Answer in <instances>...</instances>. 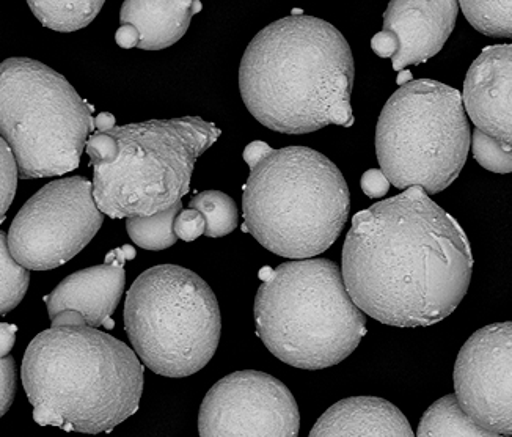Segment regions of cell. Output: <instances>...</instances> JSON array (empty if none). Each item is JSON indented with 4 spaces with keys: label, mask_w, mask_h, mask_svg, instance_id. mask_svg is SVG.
Returning a JSON list of instances; mask_svg holds the SVG:
<instances>
[{
    "label": "cell",
    "mask_w": 512,
    "mask_h": 437,
    "mask_svg": "<svg viewBox=\"0 0 512 437\" xmlns=\"http://www.w3.org/2000/svg\"><path fill=\"white\" fill-rule=\"evenodd\" d=\"M472 272L461 225L417 186L355 214L344 241L349 296L387 326L445 320L469 291Z\"/></svg>",
    "instance_id": "6da1fadb"
},
{
    "label": "cell",
    "mask_w": 512,
    "mask_h": 437,
    "mask_svg": "<svg viewBox=\"0 0 512 437\" xmlns=\"http://www.w3.org/2000/svg\"><path fill=\"white\" fill-rule=\"evenodd\" d=\"M354 59L332 24L288 16L250 41L239 67V89L250 114L283 134L352 126Z\"/></svg>",
    "instance_id": "7a4b0ae2"
},
{
    "label": "cell",
    "mask_w": 512,
    "mask_h": 437,
    "mask_svg": "<svg viewBox=\"0 0 512 437\" xmlns=\"http://www.w3.org/2000/svg\"><path fill=\"white\" fill-rule=\"evenodd\" d=\"M30 342L22 384L40 426L66 433H110L139 411L143 365L112 335L62 312Z\"/></svg>",
    "instance_id": "3957f363"
},
{
    "label": "cell",
    "mask_w": 512,
    "mask_h": 437,
    "mask_svg": "<svg viewBox=\"0 0 512 437\" xmlns=\"http://www.w3.org/2000/svg\"><path fill=\"white\" fill-rule=\"evenodd\" d=\"M242 206V232L280 257L310 260L343 232L351 197L330 159L311 148L286 147L250 167Z\"/></svg>",
    "instance_id": "277c9868"
},
{
    "label": "cell",
    "mask_w": 512,
    "mask_h": 437,
    "mask_svg": "<svg viewBox=\"0 0 512 437\" xmlns=\"http://www.w3.org/2000/svg\"><path fill=\"white\" fill-rule=\"evenodd\" d=\"M256 334L277 359L322 370L354 353L366 334L340 266L329 260L289 261L272 271L255 298Z\"/></svg>",
    "instance_id": "5b68a950"
},
{
    "label": "cell",
    "mask_w": 512,
    "mask_h": 437,
    "mask_svg": "<svg viewBox=\"0 0 512 437\" xmlns=\"http://www.w3.org/2000/svg\"><path fill=\"white\" fill-rule=\"evenodd\" d=\"M120 155L93 166V199L112 219L150 217L180 203L191 189L195 162L219 140L214 123L200 117L115 126Z\"/></svg>",
    "instance_id": "8992f818"
},
{
    "label": "cell",
    "mask_w": 512,
    "mask_h": 437,
    "mask_svg": "<svg viewBox=\"0 0 512 437\" xmlns=\"http://www.w3.org/2000/svg\"><path fill=\"white\" fill-rule=\"evenodd\" d=\"M92 111L73 85L44 63L26 57L0 63V137L22 180L76 170L95 129Z\"/></svg>",
    "instance_id": "52a82bcc"
},
{
    "label": "cell",
    "mask_w": 512,
    "mask_h": 437,
    "mask_svg": "<svg viewBox=\"0 0 512 437\" xmlns=\"http://www.w3.org/2000/svg\"><path fill=\"white\" fill-rule=\"evenodd\" d=\"M470 145L462 93L432 79L399 87L377 122V159L398 189L445 191L464 169Z\"/></svg>",
    "instance_id": "ba28073f"
},
{
    "label": "cell",
    "mask_w": 512,
    "mask_h": 437,
    "mask_svg": "<svg viewBox=\"0 0 512 437\" xmlns=\"http://www.w3.org/2000/svg\"><path fill=\"white\" fill-rule=\"evenodd\" d=\"M125 327L137 356L151 371L187 378L216 354L222 331L219 302L194 271L154 266L128 291Z\"/></svg>",
    "instance_id": "9c48e42d"
},
{
    "label": "cell",
    "mask_w": 512,
    "mask_h": 437,
    "mask_svg": "<svg viewBox=\"0 0 512 437\" xmlns=\"http://www.w3.org/2000/svg\"><path fill=\"white\" fill-rule=\"evenodd\" d=\"M103 222L87 178L52 181L16 214L8 232L11 257L29 271L59 268L95 238Z\"/></svg>",
    "instance_id": "30bf717a"
},
{
    "label": "cell",
    "mask_w": 512,
    "mask_h": 437,
    "mask_svg": "<svg viewBox=\"0 0 512 437\" xmlns=\"http://www.w3.org/2000/svg\"><path fill=\"white\" fill-rule=\"evenodd\" d=\"M293 393L261 371H236L216 382L198 414L200 437H297Z\"/></svg>",
    "instance_id": "8fae6325"
},
{
    "label": "cell",
    "mask_w": 512,
    "mask_h": 437,
    "mask_svg": "<svg viewBox=\"0 0 512 437\" xmlns=\"http://www.w3.org/2000/svg\"><path fill=\"white\" fill-rule=\"evenodd\" d=\"M454 389L473 422L512 436V323L483 327L465 342L454 365Z\"/></svg>",
    "instance_id": "7c38bea8"
},
{
    "label": "cell",
    "mask_w": 512,
    "mask_h": 437,
    "mask_svg": "<svg viewBox=\"0 0 512 437\" xmlns=\"http://www.w3.org/2000/svg\"><path fill=\"white\" fill-rule=\"evenodd\" d=\"M462 103L475 129L512 148V45L481 51L465 76Z\"/></svg>",
    "instance_id": "4fadbf2b"
},
{
    "label": "cell",
    "mask_w": 512,
    "mask_h": 437,
    "mask_svg": "<svg viewBox=\"0 0 512 437\" xmlns=\"http://www.w3.org/2000/svg\"><path fill=\"white\" fill-rule=\"evenodd\" d=\"M136 252L131 247H121L107 255L104 265L82 269L66 277L59 287L44 298L49 318L62 312H76L84 318L90 327H114L110 316L114 315L125 291L126 260Z\"/></svg>",
    "instance_id": "5bb4252c"
},
{
    "label": "cell",
    "mask_w": 512,
    "mask_h": 437,
    "mask_svg": "<svg viewBox=\"0 0 512 437\" xmlns=\"http://www.w3.org/2000/svg\"><path fill=\"white\" fill-rule=\"evenodd\" d=\"M459 13L454 0H395L384 15V30L392 32L399 43L393 57V70L420 65L442 51L453 32Z\"/></svg>",
    "instance_id": "9a60e30c"
},
{
    "label": "cell",
    "mask_w": 512,
    "mask_h": 437,
    "mask_svg": "<svg viewBox=\"0 0 512 437\" xmlns=\"http://www.w3.org/2000/svg\"><path fill=\"white\" fill-rule=\"evenodd\" d=\"M310 437H415L403 412L390 401L352 397L327 409Z\"/></svg>",
    "instance_id": "2e32d148"
},
{
    "label": "cell",
    "mask_w": 512,
    "mask_h": 437,
    "mask_svg": "<svg viewBox=\"0 0 512 437\" xmlns=\"http://www.w3.org/2000/svg\"><path fill=\"white\" fill-rule=\"evenodd\" d=\"M202 10L200 2H136L128 0L121 7V26L136 27L140 35L139 49L161 51L181 40L189 29L192 16Z\"/></svg>",
    "instance_id": "e0dca14e"
},
{
    "label": "cell",
    "mask_w": 512,
    "mask_h": 437,
    "mask_svg": "<svg viewBox=\"0 0 512 437\" xmlns=\"http://www.w3.org/2000/svg\"><path fill=\"white\" fill-rule=\"evenodd\" d=\"M417 437H509L492 433L473 422L456 395H447L429 406L418 425Z\"/></svg>",
    "instance_id": "ac0fdd59"
},
{
    "label": "cell",
    "mask_w": 512,
    "mask_h": 437,
    "mask_svg": "<svg viewBox=\"0 0 512 437\" xmlns=\"http://www.w3.org/2000/svg\"><path fill=\"white\" fill-rule=\"evenodd\" d=\"M101 0H59V2H29L30 10L44 27L57 32H74L84 29L101 12Z\"/></svg>",
    "instance_id": "d6986e66"
},
{
    "label": "cell",
    "mask_w": 512,
    "mask_h": 437,
    "mask_svg": "<svg viewBox=\"0 0 512 437\" xmlns=\"http://www.w3.org/2000/svg\"><path fill=\"white\" fill-rule=\"evenodd\" d=\"M181 202L170 210L154 214L150 217H132L126 221V230L137 246L147 250H164L178 241L173 224L181 213Z\"/></svg>",
    "instance_id": "ffe728a7"
},
{
    "label": "cell",
    "mask_w": 512,
    "mask_h": 437,
    "mask_svg": "<svg viewBox=\"0 0 512 437\" xmlns=\"http://www.w3.org/2000/svg\"><path fill=\"white\" fill-rule=\"evenodd\" d=\"M191 210L200 211L205 217L208 238H224L238 227V208L224 192H200L191 200Z\"/></svg>",
    "instance_id": "44dd1931"
},
{
    "label": "cell",
    "mask_w": 512,
    "mask_h": 437,
    "mask_svg": "<svg viewBox=\"0 0 512 437\" xmlns=\"http://www.w3.org/2000/svg\"><path fill=\"white\" fill-rule=\"evenodd\" d=\"M465 18L487 37L512 38V2H459Z\"/></svg>",
    "instance_id": "7402d4cb"
},
{
    "label": "cell",
    "mask_w": 512,
    "mask_h": 437,
    "mask_svg": "<svg viewBox=\"0 0 512 437\" xmlns=\"http://www.w3.org/2000/svg\"><path fill=\"white\" fill-rule=\"evenodd\" d=\"M29 283V269L22 268L11 257L8 236L0 232V315H7L21 304Z\"/></svg>",
    "instance_id": "603a6c76"
},
{
    "label": "cell",
    "mask_w": 512,
    "mask_h": 437,
    "mask_svg": "<svg viewBox=\"0 0 512 437\" xmlns=\"http://www.w3.org/2000/svg\"><path fill=\"white\" fill-rule=\"evenodd\" d=\"M472 150L476 161L480 162L484 169L500 175L512 173V148L506 147L494 137L486 136L475 129L472 136Z\"/></svg>",
    "instance_id": "cb8c5ba5"
},
{
    "label": "cell",
    "mask_w": 512,
    "mask_h": 437,
    "mask_svg": "<svg viewBox=\"0 0 512 437\" xmlns=\"http://www.w3.org/2000/svg\"><path fill=\"white\" fill-rule=\"evenodd\" d=\"M18 164L10 147L0 137V222L7 216L13 199H15L16 186H18Z\"/></svg>",
    "instance_id": "d4e9b609"
},
{
    "label": "cell",
    "mask_w": 512,
    "mask_h": 437,
    "mask_svg": "<svg viewBox=\"0 0 512 437\" xmlns=\"http://www.w3.org/2000/svg\"><path fill=\"white\" fill-rule=\"evenodd\" d=\"M88 156L92 159V166H110L117 161L120 155V145L114 136L109 133H96L87 140Z\"/></svg>",
    "instance_id": "484cf974"
},
{
    "label": "cell",
    "mask_w": 512,
    "mask_h": 437,
    "mask_svg": "<svg viewBox=\"0 0 512 437\" xmlns=\"http://www.w3.org/2000/svg\"><path fill=\"white\" fill-rule=\"evenodd\" d=\"M176 238L183 239L186 243H192L195 239L205 235V217L197 210H184L176 216L173 224Z\"/></svg>",
    "instance_id": "4316f807"
},
{
    "label": "cell",
    "mask_w": 512,
    "mask_h": 437,
    "mask_svg": "<svg viewBox=\"0 0 512 437\" xmlns=\"http://www.w3.org/2000/svg\"><path fill=\"white\" fill-rule=\"evenodd\" d=\"M16 395L15 359L8 356L0 359V417H4L10 409Z\"/></svg>",
    "instance_id": "83f0119b"
},
{
    "label": "cell",
    "mask_w": 512,
    "mask_h": 437,
    "mask_svg": "<svg viewBox=\"0 0 512 437\" xmlns=\"http://www.w3.org/2000/svg\"><path fill=\"white\" fill-rule=\"evenodd\" d=\"M360 184H362V191L370 199H382L390 189V181L385 177L384 172L379 169H370L363 173Z\"/></svg>",
    "instance_id": "f1b7e54d"
},
{
    "label": "cell",
    "mask_w": 512,
    "mask_h": 437,
    "mask_svg": "<svg viewBox=\"0 0 512 437\" xmlns=\"http://www.w3.org/2000/svg\"><path fill=\"white\" fill-rule=\"evenodd\" d=\"M371 49L382 59H393L396 52H398L399 43L392 32L382 30L379 34L374 35L373 40H371Z\"/></svg>",
    "instance_id": "f546056e"
},
{
    "label": "cell",
    "mask_w": 512,
    "mask_h": 437,
    "mask_svg": "<svg viewBox=\"0 0 512 437\" xmlns=\"http://www.w3.org/2000/svg\"><path fill=\"white\" fill-rule=\"evenodd\" d=\"M16 332L18 327L15 324L0 323V359L10 356L11 349L15 346Z\"/></svg>",
    "instance_id": "4dcf8cb0"
},
{
    "label": "cell",
    "mask_w": 512,
    "mask_h": 437,
    "mask_svg": "<svg viewBox=\"0 0 512 437\" xmlns=\"http://www.w3.org/2000/svg\"><path fill=\"white\" fill-rule=\"evenodd\" d=\"M115 41H117L118 46L123 49L139 48L140 35L136 27L126 24V26H121L120 29L117 30Z\"/></svg>",
    "instance_id": "1f68e13d"
},
{
    "label": "cell",
    "mask_w": 512,
    "mask_h": 437,
    "mask_svg": "<svg viewBox=\"0 0 512 437\" xmlns=\"http://www.w3.org/2000/svg\"><path fill=\"white\" fill-rule=\"evenodd\" d=\"M271 150L272 148L269 147L266 142L256 140V142L247 145L246 150L242 153V158L247 162V166L253 167L256 162L261 161L267 153H271Z\"/></svg>",
    "instance_id": "d6a6232c"
},
{
    "label": "cell",
    "mask_w": 512,
    "mask_h": 437,
    "mask_svg": "<svg viewBox=\"0 0 512 437\" xmlns=\"http://www.w3.org/2000/svg\"><path fill=\"white\" fill-rule=\"evenodd\" d=\"M115 117L109 112H101L98 117L95 118V128L98 129V133H110L115 128Z\"/></svg>",
    "instance_id": "836d02e7"
},
{
    "label": "cell",
    "mask_w": 512,
    "mask_h": 437,
    "mask_svg": "<svg viewBox=\"0 0 512 437\" xmlns=\"http://www.w3.org/2000/svg\"><path fill=\"white\" fill-rule=\"evenodd\" d=\"M396 82H398V85H401V87H403V85L412 82V74H410V71L406 70L399 71V76L398 79H396Z\"/></svg>",
    "instance_id": "e575fe53"
}]
</instances>
